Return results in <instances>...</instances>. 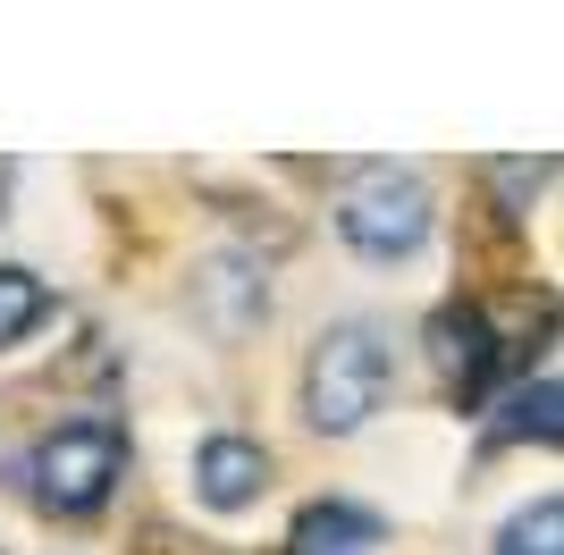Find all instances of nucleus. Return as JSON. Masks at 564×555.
Here are the masks:
<instances>
[{
    "label": "nucleus",
    "instance_id": "7ed1b4c3",
    "mask_svg": "<svg viewBox=\"0 0 564 555\" xmlns=\"http://www.w3.org/2000/svg\"><path fill=\"white\" fill-rule=\"evenodd\" d=\"M337 236H346L362 261L422 253V236H430V185L413 177V168H362V177L337 194Z\"/></svg>",
    "mask_w": 564,
    "mask_h": 555
},
{
    "label": "nucleus",
    "instance_id": "20e7f679",
    "mask_svg": "<svg viewBox=\"0 0 564 555\" xmlns=\"http://www.w3.org/2000/svg\"><path fill=\"white\" fill-rule=\"evenodd\" d=\"M270 488V446L253 438H203L194 446V497L212 513H245Z\"/></svg>",
    "mask_w": 564,
    "mask_h": 555
},
{
    "label": "nucleus",
    "instance_id": "0eeeda50",
    "mask_svg": "<svg viewBox=\"0 0 564 555\" xmlns=\"http://www.w3.org/2000/svg\"><path fill=\"white\" fill-rule=\"evenodd\" d=\"M43 312H51L43 278H34V270H18V261H9V270H0V346H18L25 328L43 320Z\"/></svg>",
    "mask_w": 564,
    "mask_h": 555
},
{
    "label": "nucleus",
    "instance_id": "f03ea898",
    "mask_svg": "<svg viewBox=\"0 0 564 555\" xmlns=\"http://www.w3.org/2000/svg\"><path fill=\"white\" fill-rule=\"evenodd\" d=\"M118 471H127V429H118V421H59V429L34 446V463H25L43 513H68V522L110 505Z\"/></svg>",
    "mask_w": 564,
    "mask_h": 555
},
{
    "label": "nucleus",
    "instance_id": "f257e3e1",
    "mask_svg": "<svg viewBox=\"0 0 564 555\" xmlns=\"http://www.w3.org/2000/svg\"><path fill=\"white\" fill-rule=\"evenodd\" d=\"M379 395H388V337L371 320L321 328L304 353V421L329 429V438H354L379 413Z\"/></svg>",
    "mask_w": 564,
    "mask_h": 555
},
{
    "label": "nucleus",
    "instance_id": "1a4fd4ad",
    "mask_svg": "<svg viewBox=\"0 0 564 555\" xmlns=\"http://www.w3.org/2000/svg\"><path fill=\"white\" fill-rule=\"evenodd\" d=\"M506 429H514V438H522V429H531V438H556V379H540V388H531V395H514V421H506Z\"/></svg>",
    "mask_w": 564,
    "mask_h": 555
},
{
    "label": "nucleus",
    "instance_id": "39448f33",
    "mask_svg": "<svg viewBox=\"0 0 564 555\" xmlns=\"http://www.w3.org/2000/svg\"><path fill=\"white\" fill-rule=\"evenodd\" d=\"M430 362L447 370V388H455V395H480V388H489V370H497L489 320H480L471 303H447V312L430 320Z\"/></svg>",
    "mask_w": 564,
    "mask_h": 555
},
{
    "label": "nucleus",
    "instance_id": "6e6552de",
    "mask_svg": "<svg viewBox=\"0 0 564 555\" xmlns=\"http://www.w3.org/2000/svg\"><path fill=\"white\" fill-rule=\"evenodd\" d=\"M497 555H564V505H556V497H540L531 513H514L506 538H497Z\"/></svg>",
    "mask_w": 564,
    "mask_h": 555
},
{
    "label": "nucleus",
    "instance_id": "423d86ee",
    "mask_svg": "<svg viewBox=\"0 0 564 555\" xmlns=\"http://www.w3.org/2000/svg\"><path fill=\"white\" fill-rule=\"evenodd\" d=\"M362 547H379V522L354 505H312L295 522V555H362Z\"/></svg>",
    "mask_w": 564,
    "mask_h": 555
}]
</instances>
